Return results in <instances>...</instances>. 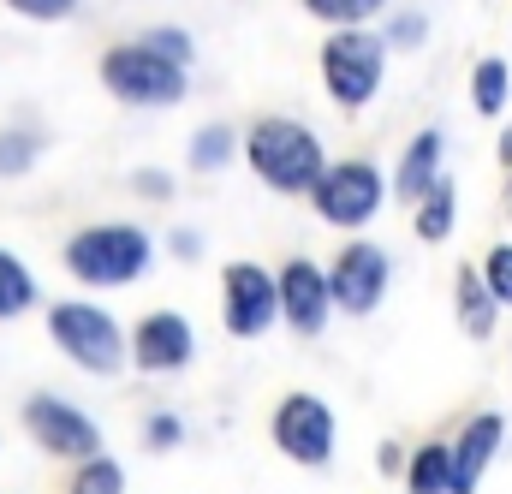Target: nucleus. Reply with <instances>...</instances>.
<instances>
[{
  "instance_id": "nucleus-28",
  "label": "nucleus",
  "mask_w": 512,
  "mask_h": 494,
  "mask_svg": "<svg viewBox=\"0 0 512 494\" xmlns=\"http://www.w3.org/2000/svg\"><path fill=\"white\" fill-rule=\"evenodd\" d=\"M387 42H399V48H417V42H423V18H417V12H405V18L387 30Z\"/></svg>"
},
{
  "instance_id": "nucleus-12",
  "label": "nucleus",
  "mask_w": 512,
  "mask_h": 494,
  "mask_svg": "<svg viewBox=\"0 0 512 494\" xmlns=\"http://www.w3.org/2000/svg\"><path fill=\"white\" fill-rule=\"evenodd\" d=\"M131 358H137V370H149V375H173L197 358V334H191V322L179 310H155V316L137 322Z\"/></svg>"
},
{
  "instance_id": "nucleus-16",
  "label": "nucleus",
  "mask_w": 512,
  "mask_h": 494,
  "mask_svg": "<svg viewBox=\"0 0 512 494\" xmlns=\"http://www.w3.org/2000/svg\"><path fill=\"white\" fill-rule=\"evenodd\" d=\"M405 489L411 494H453V447H441V441L417 447L411 465H405Z\"/></svg>"
},
{
  "instance_id": "nucleus-19",
  "label": "nucleus",
  "mask_w": 512,
  "mask_h": 494,
  "mask_svg": "<svg viewBox=\"0 0 512 494\" xmlns=\"http://www.w3.org/2000/svg\"><path fill=\"white\" fill-rule=\"evenodd\" d=\"M507 60H495V54H489V60H477V78H471V102H477V114H483V120H495V114H501V108H507Z\"/></svg>"
},
{
  "instance_id": "nucleus-10",
  "label": "nucleus",
  "mask_w": 512,
  "mask_h": 494,
  "mask_svg": "<svg viewBox=\"0 0 512 494\" xmlns=\"http://www.w3.org/2000/svg\"><path fill=\"white\" fill-rule=\"evenodd\" d=\"M387 274H393L387 250L370 245V239H352V245L334 256V268H328L334 304H340L346 316H370V310L387 298Z\"/></svg>"
},
{
  "instance_id": "nucleus-4",
  "label": "nucleus",
  "mask_w": 512,
  "mask_h": 494,
  "mask_svg": "<svg viewBox=\"0 0 512 494\" xmlns=\"http://www.w3.org/2000/svg\"><path fill=\"white\" fill-rule=\"evenodd\" d=\"M102 84L126 108H173L185 96V66L149 54L143 42H120V48L102 54Z\"/></svg>"
},
{
  "instance_id": "nucleus-2",
  "label": "nucleus",
  "mask_w": 512,
  "mask_h": 494,
  "mask_svg": "<svg viewBox=\"0 0 512 494\" xmlns=\"http://www.w3.org/2000/svg\"><path fill=\"white\" fill-rule=\"evenodd\" d=\"M48 334H54V346H60L78 370H90V375H120V364H126V334H120V322H114L102 304H90V298L54 304V310H48Z\"/></svg>"
},
{
  "instance_id": "nucleus-1",
  "label": "nucleus",
  "mask_w": 512,
  "mask_h": 494,
  "mask_svg": "<svg viewBox=\"0 0 512 494\" xmlns=\"http://www.w3.org/2000/svg\"><path fill=\"white\" fill-rule=\"evenodd\" d=\"M245 161L280 197H310L328 173V155H322L316 131L298 120H256L251 137H245Z\"/></svg>"
},
{
  "instance_id": "nucleus-25",
  "label": "nucleus",
  "mask_w": 512,
  "mask_h": 494,
  "mask_svg": "<svg viewBox=\"0 0 512 494\" xmlns=\"http://www.w3.org/2000/svg\"><path fill=\"white\" fill-rule=\"evenodd\" d=\"M143 48H149V54H161V60H173V66H191V36H185V30H173V24L149 30V36H143Z\"/></svg>"
},
{
  "instance_id": "nucleus-21",
  "label": "nucleus",
  "mask_w": 512,
  "mask_h": 494,
  "mask_svg": "<svg viewBox=\"0 0 512 494\" xmlns=\"http://www.w3.org/2000/svg\"><path fill=\"white\" fill-rule=\"evenodd\" d=\"M36 155H42L36 131H0V179H24Z\"/></svg>"
},
{
  "instance_id": "nucleus-30",
  "label": "nucleus",
  "mask_w": 512,
  "mask_h": 494,
  "mask_svg": "<svg viewBox=\"0 0 512 494\" xmlns=\"http://www.w3.org/2000/svg\"><path fill=\"white\" fill-rule=\"evenodd\" d=\"M137 185H143L149 197H167V173H137Z\"/></svg>"
},
{
  "instance_id": "nucleus-22",
  "label": "nucleus",
  "mask_w": 512,
  "mask_h": 494,
  "mask_svg": "<svg viewBox=\"0 0 512 494\" xmlns=\"http://www.w3.org/2000/svg\"><path fill=\"white\" fill-rule=\"evenodd\" d=\"M66 494H126V471L102 453V459L78 465V477H72V489H66Z\"/></svg>"
},
{
  "instance_id": "nucleus-8",
  "label": "nucleus",
  "mask_w": 512,
  "mask_h": 494,
  "mask_svg": "<svg viewBox=\"0 0 512 494\" xmlns=\"http://www.w3.org/2000/svg\"><path fill=\"white\" fill-rule=\"evenodd\" d=\"M382 197H387V185H382V173H376V161H334L322 173V185L310 191V203H316V215L328 227H364V221H376Z\"/></svg>"
},
{
  "instance_id": "nucleus-5",
  "label": "nucleus",
  "mask_w": 512,
  "mask_h": 494,
  "mask_svg": "<svg viewBox=\"0 0 512 494\" xmlns=\"http://www.w3.org/2000/svg\"><path fill=\"white\" fill-rule=\"evenodd\" d=\"M382 72H387L382 36H370V30H340V36L322 42V84H328V96H334L340 108L376 102Z\"/></svg>"
},
{
  "instance_id": "nucleus-23",
  "label": "nucleus",
  "mask_w": 512,
  "mask_h": 494,
  "mask_svg": "<svg viewBox=\"0 0 512 494\" xmlns=\"http://www.w3.org/2000/svg\"><path fill=\"white\" fill-rule=\"evenodd\" d=\"M227 161H233V131H227V125H203L197 143H191V167H197V173H215V167H227Z\"/></svg>"
},
{
  "instance_id": "nucleus-14",
  "label": "nucleus",
  "mask_w": 512,
  "mask_h": 494,
  "mask_svg": "<svg viewBox=\"0 0 512 494\" xmlns=\"http://www.w3.org/2000/svg\"><path fill=\"white\" fill-rule=\"evenodd\" d=\"M435 179H441V131H423L405 155H399V197H411V203H423L429 191H435Z\"/></svg>"
},
{
  "instance_id": "nucleus-26",
  "label": "nucleus",
  "mask_w": 512,
  "mask_h": 494,
  "mask_svg": "<svg viewBox=\"0 0 512 494\" xmlns=\"http://www.w3.org/2000/svg\"><path fill=\"white\" fill-rule=\"evenodd\" d=\"M18 18H36V24H54V18H66L78 0H6Z\"/></svg>"
},
{
  "instance_id": "nucleus-29",
  "label": "nucleus",
  "mask_w": 512,
  "mask_h": 494,
  "mask_svg": "<svg viewBox=\"0 0 512 494\" xmlns=\"http://www.w3.org/2000/svg\"><path fill=\"white\" fill-rule=\"evenodd\" d=\"M173 250H179V256H203V239H197V233H185V227H179V233H173Z\"/></svg>"
},
{
  "instance_id": "nucleus-9",
  "label": "nucleus",
  "mask_w": 512,
  "mask_h": 494,
  "mask_svg": "<svg viewBox=\"0 0 512 494\" xmlns=\"http://www.w3.org/2000/svg\"><path fill=\"white\" fill-rule=\"evenodd\" d=\"M221 316H227V334L233 340L268 334L274 316H280V280L262 262H233L221 274Z\"/></svg>"
},
{
  "instance_id": "nucleus-31",
  "label": "nucleus",
  "mask_w": 512,
  "mask_h": 494,
  "mask_svg": "<svg viewBox=\"0 0 512 494\" xmlns=\"http://www.w3.org/2000/svg\"><path fill=\"white\" fill-rule=\"evenodd\" d=\"M501 155H507V161H512V131H507V137H501Z\"/></svg>"
},
{
  "instance_id": "nucleus-3",
  "label": "nucleus",
  "mask_w": 512,
  "mask_h": 494,
  "mask_svg": "<svg viewBox=\"0 0 512 494\" xmlns=\"http://www.w3.org/2000/svg\"><path fill=\"white\" fill-rule=\"evenodd\" d=\"M66 268L84 286H126L149 268V233L131 221H102L84 227L78 239H66Z\"/></svg>"
},
{
  "instance_id": "nucleus-27",
  "label": "nucleus",
  "mask_w": 512,
  "mask_h": 494,
  "mask_svg": "<svg viewBox=\"0 0 512 494\" xmlns=\"http://www.w3.org/2000/svg\"><path fill=\"white\" fill-rule=\"evenodd\" d=\"M179 435H185V423H179V417H167V411H161V417L149 423V447H155V453H167V447H173Z\"/></svg>"
},
{
  "instance_id": "nucleus-6",
  "label": "nucleus",
  "mask_w": 512,
  "mask_h": 494,
  "mask_svg": "<svg viewBox=\"0 0 512 494\" xmlns=\"http://www.w3.org/2000/svg\"><path fill=\"white\" fill-rule=\"evenodd\" d=\"M274 447L304 465V471H328L334 465V411L316 399V393H286L274 405V423H268Z\"/></svg>"
},
{
  "instance_id": "nucleus-13",
  "label": "nucleus",
  "mask_w": 512,
  "mask_h": 494,
  "mask_svg": "<svg viewBox=\"0 0 512 494\" xmlns=\"http://www.w3.org/2000/svg\"><path fill=\"white\" fill-rule=\"evenodd\" d=\"M501 435H507L501 411H477V417L465 423V435L453 441V494H477L483 471H489L495 453H501Z\"/></svg>"
},
{
  "instance_id": "nucleus-24",
  "label": "nucleus",
  "mask_w": 512,
  "mask_h": 494,
  "mask_svg": "<svg viewBox=\"0 0 512 494\" xmlns=\"http://www.w3.org/2000/svg\"><path fill=\"white\" fill-rule=\"evenodd\" d=\"M483 286L495 292V304H512V245H495L483 256Z\"/></svg>"
},
{
  "instance_id": "nucleus-18",
  "label": "nucleus",
  "mask_w": 512,
  "mask_h": 494,
  "mask_svg": "<svg viewBox=\"0 0 512 494\" xmlns=\"http://www.w3.org/2000/svg\"><path fill=\"white\" fill-rule=\"evenodd\" d=\"M453 215H459V197H453V185H447V179H435V191L417 203V239L441 245V239L453 233Z\"/></svg>"
},
{
  "instance_id": "nucleus-11",
  "label": "nucleus",
  "mask_w": 512,
  "mask_h": 494,
  "mask_svg": "<svg viewBox=\"0 0 512 494\" xmlns=\"http://www.w3.org/2000/svg\"><path fill=\"white\" fill-rule=\"evenodd\" d=\"M274 280H280V316H286L298 334H322V328H328V310H334L328 268H316L310 256H292Z\"/></svg>"
},
{
  "instance_id": "nucleus-17",
  "label": "nucleus",
  "mask_w": 512,
  "mask_h": 494,
  "mask_svg": "<svg viewBox=\"0 0 512 494\" xmlns=\"http://www.w3.org/2000/svg\"><path fill=\"white\" fill-rule=\"evenodd\" d=\"M30 304H36V274H30L12 250H0V322L24 316Z\"/></svg>"
},
{
  "instance_id": "nucleus-7",
  "label": "nucleus",
  "mask_w": 512,
  "mask_h": 494,
  "mask_svg": "<svg viewBox=\"0 0 512 494\" xmlns=\"http://www.w3.org/2000/svg\"><path fill=\"white\" fill-rule=\"evenodd\" d=\"M24 429H30V441H36L42 453H54V459H78V465L102 459V429H96L72 399H60V393H30V399H24Z\"/></svg>"
},
{
  "instance_id": "nucleus-20",
  "label": "nucleus",
  "mask_w": 512,
  "mask_h": 494,
  "mask_svg": "<svg viewBox=\"0 0 512 494\" xmlns=\"http://www.w3.org/2000/svg\"><path fill=\"white\" fill-rule=\"evenodd\" d=\"M387 0H304V12L310 18H322V24H340V30H358L364 18H376Z\"/></svg>"
},
{
  "instance_id": "nucleus-15",
  "label": "nucleus",
  "mask_w": 512,
  "mask_h": 494,
  "mask_svg": "<svg viewBox=\"0 0 512 494\" xmlns=\"http://www.w3.org/2000/svg\"><path fill=\"white\" fill-rule=\"evenodd\" d=\"M453 298H459V322H465V334L471 340H489L495 334V292L483 286V268H459V280H453Z\"/></svg>"
}]
</instances>
